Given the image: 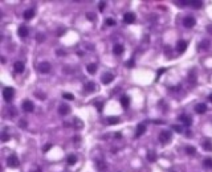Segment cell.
Returning a JSON list of instances; mask_svg holds the SVG:
<instances>
[{"mask_svg":"<svg viewBox=\"0 0 212 172\" xmlns=\"http://www.w3.org/2000/svg\"><path fill=\"white\" fill-rule=\"evenodd\" d=\"M13 97H15V89H13V88L7 86V88L3 89V98H4V101H5V102L11 103V101L13 99Z\"/></svg>","mask_w":212,"mask_h":172,"instance_id":"cell-1","label":"cell"},{"mask_svg":"<svg viewBox=\"0 0 212 172\" xmlns=\"http://www.w3.org/2000/svg\"><path fill=\"white\" fill-rule=\"evenodd\" d=\"M158 139H159V142L162 143V144H166V143H168L170 140H171V133L170 131H162V133H159V135H158Z\"/></svg>","mask_w":212,"mask_h":172,"instance_id":"cell-2","label":"cell"},{"mask_svg":"<svg viewBox=\"0 0 212 172\" xmlns=\"http://www.w3.org/2000/svg\"><path fill=\"white\" fill-rule=\"evenodd\" d=\"M37 69H39V71L41 73V74H48L49 71H50V69H52V66H50L49 62L42 61V62H40V64H39Z\"/></svg>","mask_w":212,"mask_h":172,"instance_id":"cell-3","label":"cell"},{"mask_svg":"<svg viewBox=\"0 0 212 172\" xmlns=\"http://www.w3.org/2000/svg\"><path fill=\"white\" fill-rule=\"evenodd\" d=\"M7 164H8V167H11V168H17V167L20 166V160L17 159L16 155H11V156H8V159H7Z\"/></svg>","mask_w":212,"mask_h":172,"instance_id":"cell-4","label":"cell"},{"mask_svg":"<svg viewBox=\"0 0 212 172\" xmlns=\"http://www.w3.org/2000/svg\"><path fill=\"white\" fill-rule=\"evenodd\" d=\"M195 24H196V19L194 16H186L183 19V25L186 28H192V27H195Z\"/></svg>","mask_w":212,"mask_h":172,"instance_id":"cell-5","label":"cell"},{"mask_svg":"<svg viewBox=\"0 0 212 172\" xmlns=\"http://www.w3.org/2000/svg\"><path fill=\"white\" fill-rule=\"evenodd\" d=\"M178 120H180V122L187 127L192 124V118L190 117V115H187V114H182V115H179V117H178Z\"/></svg>","mask_w":212,"mask_h":172,"instance_id":"cell-6","label":"cell"},{"mask_svg":"<svg viewBox=\"0 0 212 172\" xmlns=\"http://www.w3.org/2000/svg\"><path fill=\"white\" fill-rule=\"evenodd\" d=\"M23 110L25 111V113H32V111L35 110V105H33V102L29 101V99H25V101L23 102Z\"/></svg>","mask_w":212,"mask_h":172,"instance_id":"cell-7","label":"cell"},{"mask_svg":"<svg viewBox=\"0 0 212 172\" xmlns=\"http://www.w3.org/2000/svg\"><path fill=\"white\" fill-rule=\"evenodd\" d=\"M113 81H114V74H111V73H105V74L101 77V82L104 85H109Z\"/></svg>","mask_w":212,"mask_h":172,"instance_id":"cell-8","label":"cell"},{"mask_svg":"<svg viewBox=\"0 0 212 172\" xmlns=\"http://www.w3.org/2000/svg\"><path fill=\"white\" fill-rule=\"evenodd\" d=\"M135 21V13L133 12H126L123 15V23L125 24H133Z\"/></svg>","mask_w":212,"mask_h":172,"instance_id":"cell-9","label":"cell"},{"mask_svg":"<svg viewBox=\"0 0 212 172\" xmlns=\"http://www.w3.org/2000/svg\"><path fill=\"white\" fill-rule=\"evenodd\" d=\"M187 46H188V44H187V41H184V40H180V41H178V44H176V50H178V53H184L187 50Z\"/></svg>","mask_w":212,"mask_h":172,"instance_id":"cell-10","label":"cell"},{"mask_svg":"<svg viewBox=\"0 0 212 172\" xmlns=\"http://www.w3.org/2000/svg\"><path fill=\"white\" fill-rule=\"evenodd\" d=\"M95 90V84L93 81H88L85 82V86H84V91L86 93V94H89V93H93V91Z\"/></svg>","mask_w":212,"mask_h":172,"instance_id":"cell-11","label":"cell"},{"mask_svg":"<svg viewBox=\"0 0 212 172\" xmlns=\"http://www.w3.org/2000/svg\"><path fill=\"white\" fill-rule=\"evenodd\" d=\"M145 133H146V124H145V123L138 124L137 130H135V134H134V138H139V137H142V135H143Z\"/></svg>","mask_w":212,"mask_h":172,"instance_id":"cell-12","label":"cell"},{"mask_svg":"<svg viewBox=\"0 0 212 172\" xmlns=\"http://www.w3.org/2000/svg\"><path fill=\"white\" fill-rule=\"evenodd\" d=\"M209 45H211V42H209V40H203L202 42H200L199 45H198V50H199V52H207V50H208L209 49Z\"/></svg>","mask_w":212,"mask_h":172,"instance_id":"cell-13","label":"cell"},{"mask_svg":"<svg viewBox=\"0 0 212 172\" xmlns=\"http://www.w3.org/2000/svg\"><path fill=\"white\" fill-rule=\"evenodd\" d=\"M24 69H25V65H24L23 61H16L13 64V70L16 71V73H23Z\"/></svg>","mask_w":212,"mask_h":172,"instance_id":"cell-14","label":"cell"},{"mask_svg":"<svg viewBox=\"0 0 212 172\" xmlns=\"http://www.w3.org/2000/svg\"><path fill=\"white\" fill-rule=\"evenodd\" d=\"M35 15H36L35 10H33V8H28V10L24 11L23 17H24L25 20H31V19H33V17H35Z\"/></svg>","mask_w":212,"mask_h":172,"instance_id":"cell-15","label":"cell"},{"mask_svg":"<svg viewBox=\"0 0 212 172\" xmlns=\"http://www.w3.org/2000/svg\"><path fill=\"white\" fill-rule=\"evenodd\" d=\"M59 114L60 115H68V114H70V107H69V105L62 103L61 106L59 107Z\"/></svg>","mask_w":212,"mask_h":172,"instance_id":"cell-16","label":"cell"},{"mask_svg":"<svg viewBox=\"0 0 212 172\" xmlns=\"http://www.w3.org/2000/svg\"><path fill=\"white\" fill-rule=\"evenodd\" d=\"M28 33H29V31H28V28H27L25 25H20L19 27V29H17V35H19L20 37H27Z\"/></svg>","mask_w":212,"mask_h":172,"instance_id":"cell-17","label":"cell"},{"mask_svg":"<svg viewBox=\"0 0 212 172\" xmlns=\"http://www.w3.org/2000/svg\"><path fill=\"white\" fill-rule=\"evenodd\" d=\"M123 50H125V48L121 44H115L114 48H113V53H114L115 56H121L122 53H123Z\"/></svg>","mask_w":212,"mask_h":172,"instance_id":"cell-18","label":"cell"},{"mask_svg":"<svg viewBox=\"0 0 212 172\" xmlns=\"http://www.w3.org/2000/svg\"><path fill=\"white\" fill-rule=\"evenodd\" d=\"M195 111H196V114H204L207 111L206 103H198L195 106Z\"/></svg>","mask_w":212,"mask_h":172,"instance_id":"cell-19","label":"cell"},{"mask_svg":"<svg viewBox=\"0 0 212 172\" xmlns=\"http://www.w3.org/2000/svg\"><path fill=\"white\" fill-rule=\"evenodd\" d=\"M119 102H121V106L123 107V109H127V107L130 106V98L127 97V95H122Z\"/></svg>","mask_w":212,"mask_h":172,"instance_id":"cell-20","label":"cell"},{"mask_svg":"<svg viewBox=\"0 0 212 172\" xmlns=\"http://www.w3.org/2000/svg\"><path fill=\"white\" fill-rule=\"evenodd\" d=\"M188 81H190V85H196V71L195 70H191L188 73Z\"/></svg>","mask_w":212,"mask_h":172,"instance_id":"cell-21","label":"cell"},{"mask_svg":"<svg viewBox=\"0 0 212 172\" xmlns=\"http://www.w3.org/2000/svg\"><path fill=\"white\" fill-rule=\"evenodd\" d=\"M119 118L118 117H108L106 118V122H108V124L109 126H114V124H117V123H119Z\"/></svg>","mask_w":212,"mask_h":172,"instance_id":"cell-22","label":"cell"},{"mask_svg":"<svg viewBox=\"0 0 212 172\" xmlns=\"http://www.w3.org/2000/svg\"><path fill=\"white\" fill-rule=\"evenodd\" d=\"M147 160H149V162L150 163H154V162H157V154L154 152V151H149V152H147Z\"/></svg>","mask_w":212,"mask_h":172,"instance_id":"cell-23","label":"cell"},{"mask_svg":"<svg viewBox=\"0 0 212 172\" xmlns=\"http://www.w3.org/2000/svg\"><path fill=\"white\" fill-rule=\"evenodd\" d=\"M88 71H89V74H94L95 71H97V64H89Z\"/></svg>","mask_w":212,"mask_h":172,"instance_id":"cell-24","label":"cell"},{"mask_svg":"<svg viewBox=\"0 0 212 172\" xmlns=\"http://www.w3.org/2000/svg\"><path fill=\"white\" fill-rule=\"evenodd\" d=\"M66 160H68V164L73 166V164H76V163H77V156H76V155H69Z\"/></svg>","mask_w":212,"mask_h":172,"instance_id":"cell-25","label":"cell"},{"mask_svg":"<svg viewBox=\"0 0 212 172\" xmlns=\"http://www.w3.org/2000/svg\"><path fill=\"white\" fill-rule=\"evenodd\" d=\"M93 105H94V107H97V110L100 111V113H102V110H104V103H102V102L93 101Z\"/></svg>","mask_w":212,"mask_h":172,"instance_id":"cell-26","label":"cell"},{"mask_svg":"<svg viewBox=\"0 0 212 172\" xmlns=\"http://www.w3.org/2000/svg\"><path fill=\"white\" fill-rule=\"evenodd\" d=\"M190 5L196 8V10H199V8L203 7V1H190Z\"/></svg>","mask_w":212,"mask_h":172,"instance_id":"cell-27","label":"cell"},{"mask_svg":"<svg viewBox=\"0 0 212 172\" xmlns=\"http://www.w3.org/2000/svg\"><path fill=\"white\" fill-rule=\"evenodd\" d=\"M186 152H187V155H195L196 148L195 147H191V146H187L186 147Z\"/></svg>","mask_w":212,"mask_h":172,"instance_id":"cell-28","label":"cell"},{"mask_svg":"<svg viewBox=\"0 0 212 172\" xmlns=\"http://www.w3.org/2000/svg\"><path fill=\"white\" fill-rule=\"evenodd\" d=\"M203 148L206 150V151H212V143L209 140H206V142L203 143Z\"/></svg>","mask_w":212,"mask_h":172,"instance_id":"cell-29","label":"cell"},{"mask_svg":"<svg viewBox=\"0 0 212 172\" xmlns=\"http://www.w3.org/2000/svg\"><path fill=\"white\" fill-rule=\"evenodd\" d=\"M203 166L206 167V168H212V159H204V162H203Z\"/></svg>","mask_w":212,"mask_h":172,"instance_id":"cell-30","label":"cell"},{"mask_svg":"<svg viewBox=\"0 0 212 172\" xmlns=\"http://www.w3.org/2000/svg\"><path fill=\"white\" fill-rule=\"evenodd\" d=\"M0 138H1V142H8V140L11 139V137L5 133V131H3V133H1V137H0Z\"/></svg>","mask_w":212,"mask_h":172,"instance_id":"cell-31","label":"cell"},{"mask_svg":"<svg viewBox=\"0 0 212 172\" xmlns=\"http://www.w3.org/2000/svg\"><path fill=\"white\" fill-rule=\"evenodd\" d=\"M62 98H64V99H68V101H73V99H74V95L69 94V93H64V94H62Z\"/></svg>","mask_w":212,"mask_h":172,"instance_id":"cell-32","label":"cell"},{"mask_svg":"<svg viewBox=\"0 0 212 172\" xmlns=\"http://www.w3.org/2000/svg\"><path fill=\"white\" fill-rule=\"evenodd\" d=\"M8 117H10V118H15V117H16V110H15V107H12V109L8 110Z\"/></svg>","mask_w":212,"mask_h":172,"instance_id":"cell-33","label":"cell"},{"mask_svg":"<svg viewBox=\"0 0 212 172\" xmlns=\"http://www.w3.org/2000/svg\"><path fill=\"white\" fill-rule=\"evenodd\" d=\"M36 40H37V42H44V41H45V36L41 35V33H37Z\"/></svg>","mask_w":212,"mask_h":172,"instance_id":"cell-34","label":"cell"},{"mask_svg":"<svg viewBox=\"0 0 212 172\" xmlns=\"http://www.w3.org/2000/svg\"><path fill=\"white\" fill-rule=\"evenodd\" d=\"M105 8H106V3H105V1H100V4H98V10H100V12H104Z\"/></svg>","mask_w":212,"mask_h":172,"instance_id":"cell-35","label":"cell"},{"mask_svg":"<svg viewBox=\"0 0 212 172\" xmlns=\"http://www.w3.org/2000/svg\"><path fill=\"white\" fill-rule=\"evenodd\" d=\"M166 70H167L166 68H160V69H158V70H157V80H158V78H159L162 74H163V73H164Z\"/></svg>","mask_w":212,"mask_h":172,"instance_id":"cell-36","label":"cell"},{"mask_svg":"<svg viewBox=\"0 0 212 172\" xmlns=\"http://www.w3.org/2000/svg\"><path fill=\"white\" fill-rule=\"evenodd\" d=\"M86 17H88L89 21H94V20H95V15H94V13H90V12L86 13Z\"/></svg>","mask_w":212,"mask_h":172,"instance_id":"cell-37","label":"cell"},{"mask_svg":"<svg viewBox=\"0 0 212 172\" xmlns=\"http://www.w3.org/2000/svg\"><path fill=\"white\" fill-rule=\"evenodd\" d=\"M106 25H109V27L115 25V20L114 19H106Z\"/></svg>","mask_w":212,"mask_h":172,"instance_id":"cell-38","label":"cell"},{"mask_svg":"<svg viewBox=\"0 0 212 172\" xmlns=\"http://www.w3.org/2000/svg\"><path fill=\"white\" fill-rule=\"evenodd\" d=\"M134 65H135V62H134V60H133V58L129 60V61L126 62V66H127V68H133Z\"/></svg>","mask_w":212,"mask_h":172,"instance_id":"cell-39","label":"cell"},{"mask_svg":"<svg viewBox=\"0 0 212 172\" xmlns=\"http://www.w3.org/2000/svg\"><path fill=\"white\" fill-rule=\"evenodd\" d=\"M50 148H52V144H50V143H48V144H45V147L42 148V152H48Z\"/></svg>","mask_w":212,"mask_h":172,"instance_id":"cell-40","label":"cell"},{"mask_svg":"<svg viewBox=\"0 0 212 172\" xmlns=\"http://www.w3.org/2000/svg\"><path fill=\"white\" fill-rule=\"evenodd\" d=\"M19 127H20V128H27V122H25V120H20V122H19Z\"/></svg>","mask_w":212,"mask_h":172,"instance_id":"cell-41","label":"cell"},{"mask_svg":"<svg viewBox=\"0 0 212 172\" xmlns=\"http://www.w3.org/2000/svg\"><path fill=\"white\" fill-rule=\"evenodd\" d=\"M35 95H36V97L39 98V99H45V98H46L45 94H40L39 91H37V93H35Z\"/></svg>","mask_w":212,"mask_h":172,"instance_id":"cell-42","label":"cell"},{"mask_svg":"<svg viewBox=\"0 0 212 172\" xmlns=\"http://www.w3.org/2000/svg\"><path fill=\"white\" fill-rule=\"evenodd\" d=\"M172 128L176 131V133H182V131H183V128H182V127H180V126H176V124H174V126H172Z\"/></svg>","mask_w":212,"mask_h":172,"instance_id":"cell-43","label":"cell"},{"mask_svg":"<svg viewBox=\"0 0 212 172\" xmlns=\"http://www.w3.org/2000/svg\"><path fill=\"white\" fill-rule=\"evenodd\" d=\"M97 163H98V166H100L98 168L101 169V171H104V169L106 168V164H105V163H102V162H97Z\"/></svg>","mask_w":212,"mask_h":172,"instance_id":"cell-44","label":"cell"},{"mask_svg":"<svg viewBox=\"0 0 212 172\" xmlns=\"http://www.w3.org/2000/svg\"><path fill=\"white\" fill-rule=\"evenodd\" d=\"M64 33H65V28H64V29H62V28H60V31H57V36H62Z\"/></svg>","mask_w":212,"mask_h":172,"instance_id":"cell-45","label":"cell"},{"mask_svg":"<svg viewBox=\"0 0 212 172\" xmlns=\"http://www.w3.org/2000/svg\"><path fill=\"white\" fill-rule=\"evenodd\" d=\"M114 138H115V139H121V138H122V134L121 133H115L114 134Z\"/></svg>","mask_w":212,"mask_h":172,"instance_id":"cell-46","label":"cell"},{"mask_svg":"<svg viewBox=\"0 0 212 172\" xmlns=\"http://www.w3.org/2000/svg\"><path fill=\"white\" fill-rule=\"evenodd\" d=\"M207 32H208V33H212V25H208V27H207Z\"/></svg>","mask_w":212,"mask_h":172,"instance_id":"cell-47","label":"cell"},{"mask_svg":"<svg viewBox=\"0 0 212 172\" xmlns=\"http://www.w3.org/2000/svg\"><path fill=\"white\" fill-rule=\"evenodd\" d=\"M57 54H59V56H65V52H61V50H57Z\"/></svg>","mask_w":212,"mask_h":172,"instance_id":"cell-48","label":"cell"},{"mask_svg":"<svg viewBox=\"0 0 212 172\" xmlns=\"http://www.w3.org/2000/svg\"><path fill=\"white\" fill-rule=\"evenodd\" d=\"M208 101H209V102H212V94H209V95H208Z\"/></svg>","mask_w":212,"mask_h":172,"instance_id":"cell-49","label":"cell"}]
</instances>
